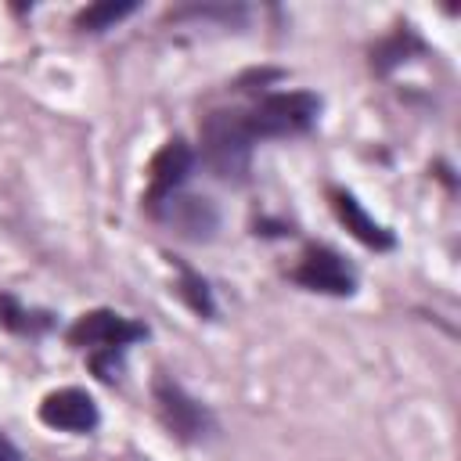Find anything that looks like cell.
I'll list each match as a JSON object with an SVG mask.
<instances>
[{"label":"cell","mask_w":461,"mask_h":461,"mask_svg":"<svg viewBox=\"0 0 461 461\" xmlns=\"http://www.w3.org/2000/svg\"><path fill=\"white\" fill-rule=\"evenodd\" d=\"M65 339L72 349L86 353V364L101 382H115L126 349L133 342L148 339V328L140 321L119 313V310H90V313L72 321Z\"/></svg>","instance_id":"6da1fadb"},{"label":"cell","mask_w":461,"mask_h":461,"mask_svg":"<svg viewBox=\"0 0 461 461\" xmlns=\"http://www.w3.org/2000/svg\"><path fill=\"white\" fill-rule=\"evenodd\" d=\"M238 112L252 144L281 140V137H299L313 130L321 115V97L310 90H277V94H263L252 108H238Z\"/></svg>","instance_id":"7a4b0ae2"},{"label":"cell","mask_w":461,"mask_h":461,"mask_svg":"<svg viewBox=\"0 0 461 461\" xmlns=\"http://www.w3.org/2000/svg\"><path fill=\"white\" fill-rule=\"evenodd\" d=\"M202 140V162L212 169V176L227 184H245L249 180V162H252V140L241 126L238 108H216L202 119L198 126Z\"/></svg>","instance_id":"3957f363"},{"label":"cell","mask_w":461,"mask_h":461,"mask_svg":"<svg viewBox=\"0 0 461 461\" xmlns=\"http://www.w3.org/2000/svg\"><path fill=\"white\" fill-rule=\"evenodd\" d=\"M151 400L158 411V421L169 429V436H176L180 443H194L202 436L212 432V414L202 400H194L173 375H155L151 382Z\"/></svg>","instance_id":"277c9868"},{"label":"cell","mask_w":461,"mask_h":461,"mask_svg":"<svg viewBox=\"0 0 461 461\" xmlns=\"http://www.w3.org/2000/svg\"><path fill=\"white\" fill-rule=\"evenodd\" d=\"M292 281L303 285L306 292H321L335 299L357 292V270L328 245H306L299 263L292 267Z\"/></svg>","instance_id":"5b68a950"},{"label":"cell","mask_w":461,"mask_h":461,"mask_svg":"<svg viewBox=\"0 0 461 461\" xmlns=\"http://www.w3.org/2000/svg\"><path fill=\"white\" fill-rule=\"evenodd\" d=\"M191 169H194V148H191L184 137L166 140V144L155 151L151 166H148L144 209H148V212H155V209H158L166 198H173V194H176V191L187 184Z\"/></svg>","instance_id":"8992f818"},{"label":"cell","mask_w":461,"mask_h":461,"mask_svg":"<svg viewBox=\"0 0 461 461\" xmlns=\"http://www.w3.org/2000/svg\"><path fill=\"white\" fill-rule=\"evenodd\" d=\"M40 421L58 429V432H72V436H86L101 425V411L94 403V396L86 389H76V385H65V389H54L40 400Z\"/></svg>","instance_id":"52a82bcc"},{"label":"cell","mask_w":461,"mask_h":461,"mask_svg":"<svg viewBox=\"0 0 461 461\" xmlns=\"http://www.w3.org/2000/svg\"><path fill=\"white\" fill-rule=\"evenodd\" d=\"M151 216L162 220V223H169L180 238H191V241H209L212 230L220 227V212H216V205L209 198L180 194V191L173 198H166Z\"/></svg>","instance_id":"ba28073f"},{"label":"cell","mask_w":461,"mask_h":461,"mask_svg":"<svg viewBox=\"0 0 461 461\" xmlns=\"http://www.w3.org/2000/svg\"><path fill=\"white\" fill-rule=\"evenodd\" d=\"M328 198H331L335 216L342 220V227H346L357 241H364V245H367V249H375V252H389V249L396 245L393 230H389V227H382L375 216H367V212H364V205H360L349 191H342V187H328Z\"/></svg>","instance_id":"9c48e42d"},{"label":"cell","mask_w":461,"mask_h":461,"mask_svg":"<svg viewBox=\"0 0 461 461\" xmlns=\"http://www.w3.org/2000/svg\"><path fill=\"white\" fill-rule=\"evenodd\" d=\"M54 324V317L47 310H32L25 303H18L14 295L0 292V328L14 331V335H43Z\"/></svg>","instance_id":"30bf717a"},{"label":"cell","mask_w":461,"mask_h":461,"mask_svg":"<svg viewBox=\"0 0 461 461\" xmlns=\"http://www.w3.org/2000/svg\"><path fill=\"white\" fill-rule=\"evenodd\" d=\"M173 267H176V274H180V281H176V295H180L198 317H212V313H216V303H212V288H209V281H205L198 270H191L184 259H173Z\"/></svg>","instance_id":"8fae6325"},{"label":"cell","mask_w":461,"mask_h":461,"mask_svg":"<svg viewBox=\"0 0 461 461\" xmlns=\"http://www.w3.org/2000/svg\"><path fill=\"white\" fill-rule=\"evenodd\" d=\"M137 11V4H90L76 14V29L79 32H104L112 25H119L122 18H130Z\"/></svg>","instance_id":"7c38bea8"},{"label":"cell","mask_w":461,"mask_h":461,"mask_svg":"<svg viewBox=\"0 0 461 461\" xmlns=\"http://www.w3.org/2000/svg\"><path fill=\"white\" fill-rule=\"evenodd\" d=\"M0 461H22V450H18L4 432H0Z\"/></svg>","instance_id":"4fadbf2b"}]
</instances>
